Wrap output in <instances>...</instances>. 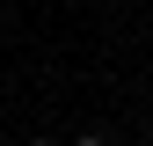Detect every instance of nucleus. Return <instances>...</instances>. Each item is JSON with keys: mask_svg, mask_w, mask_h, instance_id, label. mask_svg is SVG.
Returning <instances> with one entry per match:
<instances>
[{"mask_svg": "<svg viewBox=\"0 0 153 146\" xmlns=\"http://www.w3.org/2000/svg\"><path fill=\"white\" fill-rule=\"evenodd\" d=\"M29 146H51V139H29Z\"/></svg>", "mask_w": 153, "mask_h": 146, "instance_id": "obj_2", "label": "nucleus"}, {"mask_svg": "<svg viewBox=\"0 0 153 146\" xmlns=\"http://www.w3.org/2000/svg\"><path fill=\"white\" fill-rule=\"evenodd\" d=\"M73 146H109V139H102V132H80V139H73Z\"/></svg>", "mask_w": 153, "mask_h": 146, "instance_id": "obj_1", "label": "nucleus"}]
</instances>
